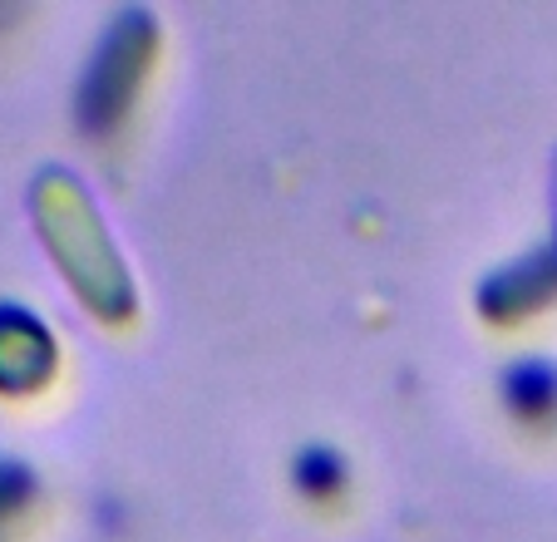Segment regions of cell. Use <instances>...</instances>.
<instances>
[{
    "label": "cell",
    "instance_id": "cell-3",
    "mask_svg": "<svg viewBox=\"0 0 557 542\" xmlns=\"http://www.w3.org/2000/svg\"><path fill=\"white\" fill-rule=\"evenodd\" d=\"M60 366L54 331L25 306H0V395H35Z\"/></svg>",
    "mask_w": 557,
    "mask_h": 542
},
{
    "label": "cell",
    "instance_id": "cell-7",
    "mask_svg": "<svg viewBox=\"0 0 557 542\" xmlns=\"http://www.w3.org/2000/svg\"><path fill=\"white\" fill-rule=\"evenodd\" d=\"M35 498V479L21 469V464H0V522L15 518L25 503Z\"/></svg>",
    "mask_w": 557,
    "mask_h": 542
},
{
    "label": "cell",
    "instance_id": "cell-1",
    "mask_svg": "<svg viewBox=\"0 0 557 542\" xmlns=\"http://www.w3.org/2000/svg\"><path fill=\"white\" fill-rule=\"evenodd\" d=\"M30 218L74 301L104 325L134 321V276H128V261L109 232L104 212H99L95 193L64 168H45L30 183Z\"/></svg>",
    "mask_w": 557,
    "mask_h": 542
},
{
    "label": "cell",
    "instance_id": "cell-5",
    "mask_svg": "<svg viewBox=\"0 0 557 542\" xmlns=\"http://www.w3.org/2000/svg\"><path fill=\"white\" fill-rule=\"evenodd\" d=\"M508 409L523 419H547L557 409V370L547 360H518L504 375Z\"/></svg>",
    "mask_w": 557,
    "mask_h": 542
},
{
    "label": "cell",
    "instance_id": "cell-2",
    "mask_svg": "<svg viewBox=\"0 0 557 542\" xmlns=\"http://www.w3.org/2000/svg\"><path fill=\"white\" fill-rule=\"evenodd\" d=\"M158 64V21L148 11H124L109 21L99 35V50L89 60L79 95H74V114L89 138H114L124 128L134 99L144 95L148 70Z\"/></svg>",
    "mask_w": 557,
    "mask_h": 542
},
{
    "label": "cell",
    "instance_id": "cell-4",
    "mask_svg": "<svg viewBox=\"0 0 557 542\" xmlns=\"http://www.w3.org/2000/svg\"><path fill=\"white\" fill-rule=\"evenodd\" d=\"M557 296V242L533 247L528 257H518L513 267H498L484 286H479V306L494 325L528 321L533 311H543Z\"/></svg>",
    "mask_w": 557,
    "mask_h": 542
},
{
    "label": "cell",
    "instance_id": "cell-6",
    "mask_svg": "<svg viewBox=\"0 0 557 542\" xmlns=\"http://www.w3.org/2000/svg\"><path fill=\"white\" fill-rule=\"evenodd\" d=\"M296 483H301L311 498H331V493L346 489V464L331 454V448H306L296 459Z\"/></svg>",
    "mask_w": 557,
    "mask_h": 542
}]
</instances>
